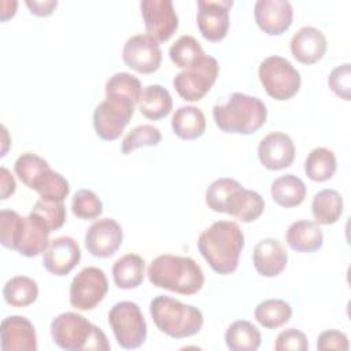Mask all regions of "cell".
<instances>
[{"label":"cell","mask_w":351,"mask_h":351,"mask_svg":"<svg viewBox=\"0 0 351 351\" xmlns=\"http://www.w3.org/2000/svg\"><path fill=\"white\" fill-rule=\"evenodd\" d=\"M254 317L263 328L277 329L289 321L292 307L282 299H266L255 307Z\"/></svg>","instance_id":"d6a6232c"},{"label":"cell","mask_w":351,"mask_h":351,"mask_svg":"<svg viewBox=\"0 0 351 351\" xmlns=\"http://www.w3.org/2000/svg\"><path fill=\"white\" fill-rule=\"evenodd\" d=\"M140 80L129 73H115L106 82V99L93 111L96 134L106 141L117 140L134 114L141 97Z\"/></svg>","instance_id":"6da1fadb"},{"label":"cell","mask_w":351,"mask_h":351,"mask_svg":"<svg viewBox=\"0 0 351 351\" xmlns=\"http://www.w3.org/2000/svg\"><path fill=\"white\" fill-rule=\"evenodd\" d=\"M350 81H351L350 63H344L341 66L335 67L328 77V85L330 90L346 101L350 100Z\"/></svg>","instance_id":"60d3db41"},{"label":"cell","mask_w":351,"mask_h":351,"mask_svg":"<svg viewBox=\"0 0 351 351\" xmlns=\"http://www.w3.org/2000/svg\"><path fill=\"white\" fill-rule=\"evenodd\" d=\"M162 133L154 125H138L133 128L122 140L121 151L123 155H129L141 147H155L160 143Z\"/></svg>","instance_id":"d590c367"},{"label":"cell","mask_w":351,"mask_h":351,"mask_svg":"<svg viewBox=\"0 0 351 351\" xmlns=\"http://www.w3.org/2000/svg\"><path fill=\"white\" fill-rule=\"evenodd\" d=\"M71 211L77 218L95 219L103 213V203L90 189H80L71 199Z\"/></svg>","instance_id":"74e56055"},{"label":"cell","mask_w":351,"mask_h":351,"mask_svg":"<svg viewBox=\"0 0 351 351\" xmlns=\"http://www.w3.org/2000/svg\"><path fill=\"white\" fill-rule=\"evenodd\" d=\"M145 262L137 254H126L112 265V278L121 289H134L144 280Z\"/></svg>","instance_id":"484cf974"},{"label":"cell","mask_w":351,"mask_h":351,"mask_svg":"<svg viewBox=\"0 0 351 351\" xmlns=\"http://www.w3.org/2000/svg\"><path fill=\"white\" fill-rule=\"evenodd\" d=\"M25 4L30 10L33 15L37 16H48L53 12V10L58 5L56 0H26Z\"/></svg>","instance_id":"ee69618b"},{"label":"cell","mask_w":351,"mask_h":351,"mask_svg":"<svg viewBox=\"0 0 351 351\" xmlns=\"http://www.w3.org/2000/svg\"><path fill=\"white\" fill-rule=\"evenodd\" d=\"M30 189H34L43 200L63 202L70 192V185L60 173L47 167L36 177Z\"/></svg>","instance_id":"f546056e"},{"label":"cell","mask_w":351,"mask_h":351,"mask_svg":"<svg viewBox=\"0 0 351 351\" xmlns=\"http://www.w3.org/2000/svg\"><path fill=\"white\" fill-rule=\"evenodd\" d=\"M270 193L274 203L281 207L291 208L303 203L307 189L304 182L299 177L289 173L277 177L271 182Z\"/></svg>","instance_id":"4316f807"},{"label":"cell","mask_w":351,"mask_h":351,"mask_svg":"<svg viewBox=\"0 0 351 351\" xmlns=\"http://www.w3.org/2000/svg\"><path fill=\"white\" fill-rule=\"evenodd\" d=\"M123 230L114 218L96 219L85 232V248L96 258H110L121 247Z\"/></svg>","instance_id":"5bb4252c"},{"label":"cell","mask_w":351,"mask_h":351,"mask_svg":"<svg viewBox=\"0 0 351 351\" xmlns=\"http://www.w3.org/2000/svg\"><path fill=\"white\" fill-rule=\"evenodd\" d=\"M295 144L282 132L266 134L258 145V159L269 170H282L289 167L295 159Z\"/></svg>","instance_id":"e0dca14e"},{"label":"cell","mask_w":351,"mask_h":351,"mask_svg":"<svg viewBox=\"0 0 351 351\" xmlns=\"http://www.w3.org/2000/svg\"><path fill=\"white\" fill-rule=\"evenodd\" d=\"M152 285L181 295L197 293L204 284V274L195 259L163 254L152 259L147 270Z\"/></svg>","instance_id":"3957f363"},{"label":"cell","mask_w":351,"mask_h":351,"mask_svg":"<svg viewBox=\"0 0 351 351\" xmlns=\"http://www.w3.org/2000/svg\"><path fill=\"white\" fill-rule=\"evenodd\" d=\"M197 248L215 273L230 274L239 266L244 233L233 221H217L199 234Z\"/></svg>","instance_id":"7a4b0ae2"},{"label":"cell","mask_w":351,"mask_h":351,"mask_svg":"<svg viewBox=\"0 0 351 351\" xmlns=\"http://www.w3.org/2000/svg\"><path fill=\"white\" fill-rule=\"evenodd\" d=\"M0 176H1V181H0V185H1V199H7L8 196H11L15 189H16V184H15V180L12 177V174L10 173L8 169H5L4 166L0 167Z\"/></svg>","instance_id":"f6af8a7d"},{"label":"cell","mask_w":351,"mask_h":351,"mask_svg":"<svg viewBox=\"0 0 351 351\" xmlns=\"http://www.w3.org/2000/svg\"><path fill=\"white\" fill-rule=\"evenodd\" d=\"M3 296L12 307H26L37 300L38 285L30 277L15 276L4 284Z\"/></svg>","instance_id":"4dcf8cb0"},{"label":"cell","mask_w":351,"mask_h":351,"mask_svg":"<svg viewBox=\"0 0 351 351\" xmlns=\"http://www.w3.org/2000/svg\"><path fill=\"white\" fill-rule=\"evenodd\" d=\"M336 169V156L333 151L325 147H317L311 149L304 160L306 176L315 182H324L332 178Z\"/></svg>","instance_id":"1f68e13d"},{"label":"cell","mask_w":351,"mask_h":351,"mask_svg":"<svg viewBox=\"0 0 351 351\" xmlns=\"http://www.w3.org/2000/svg\"><path fill=\"white\" fill-rule=\"evenodd\" d=\"M263 210V197L256 191L247 189L243 185H240L230 195L225 207V214H229L237 218L239 221L248 223L258 219L262 215Z\"/></svg>","instance_id":"44dd1931"},{"label":"cell","mask_w":351,"mask_h":351,"mask_svg":"<svg viewBox=\"0 0 351 351\" xmlns=\"http://www.w3.org/2000/svg\"><path fill=\"white\" fill-rule=\"evenodd\" d=\"M317 348L321 351L325 350H340V351H347L350 348L348 337L346 333L335 329L324 330L317 340Z\"/></svg>","instance_id":"7bdbcfd3"},{"label":"cell","mask_w":351,"mask_h":351,"mask_svg":"<svg viewBox=\"0 0 351 351\" xmlns=\"http://www.w3.org/2000/svg\"><path fill=\"white\" fill-rule=\"evenodd\" d=\"M241 184L237 180L229 177H222L213 181L206 191V203L208 208L215 213H225V207L230 195Z\"/></svg>","instance_id":"8d00e7d4"},{"label":"cell","mask_w":351,"mask_h":351,"mask_svg":"<svg viewBox=\"0 0 351 351\" xmlns=\"http://www.w3.org/2000/svg\"><path fill=\"white\" fill-rule=\"evenodd\" d=\"M171 128L176 136L182 140H195L206 132V117L195 106H182L171 117Z\"/></svg>","instance_id":"603a6c76"},{"label":"cell","mask_w":351,"mask_h":351,"mask_svg":"<svg viewBox=\"0 0 351 351\" xmlns=\"http://www.w3.org/2000/svg\"><path fill=\"white\" fill-rule=\"evenodd\" d=\"M47 167H49V163L44 158L33 152L22 154L14 163L15 174L27 188L32 186L36 177Z\"/></svg>","instance_id":"ab89813d"},{"label":"cell","mask_w":351,"mask_h":351,"mask_svg":"<svg viewBox=\"0 0 351 351\" xmlns=\"http://www.w3.org/2000/svg\"><path fill=\"white\" fill-rule=\"evenodd\" d=\"M261 84L266 93L276 100H288L293 97L302 84L299 71L282 56H267L258 69Z\"/></svg>","instance_id":"ba28073f"},{"label":"cell","mask_w":351,"mask_h":351,"mask_svg":"<svg viewBox=\"0 0 351 351\" xmlns=\"http://www.w3.org/2000/svg\"><path fill=\"white\" fill-rule=\"evenodd\" d=\"M308 348L307 336L295 328L278 333L274 344L276 351H306Z\"/></svg>","instance_id":"b9f144b4"},{"label":"cell","mask_w":351,"mask_h":351,"mask_svg":"<svg viewBox=\"0 0 351 351\" xmlns=\"http://www.w3.org/2000/svg\"><path fill=\"white\" fill-rule=\"evenodd\" d=\"M0 347L3 351H37L33 324L22 315H10L1 321Z\"/></svg>","instance_id":"ac0fdd59"},{"label":"cell","mask_w":351,"mask_h":351,"mask_svg":"<svg viewBox=\"0 0 351 351\" xmlns=\"http://www.w3.org/2000/svg\"><path fill=\"white\" fill-rule=\"evenodd\" d=\"M311 213L319 225H332L337 222L343 213V197L335 189H322L317 192L311 202Z\"/></svg>","instance_id":"f1b7e54d"},{"label":"cell","mask_w":351,"mask_h":351,"mask_svg":"<svg viewBox=\"0 0 351 351\" xmlns=\"http://www.w3.org/2000/svg\"><path fill=\"white\" fill-rule=\"evenodd\" d=\"M232 0H199L196 23L202 36L213 43L223 40L229 30Z\"/></svg>","instance_id":"4fadbf2b"},{"label":"cell","mask_w":351,"mask_h":351,"mask_svg":"<svg viewBox=\"0 0 351 351\" xmlns=\"http://www.w3.org/2000/svg\"><path fill=\"white\" fill-rule=\"evenodd\" d=\"M108 324L117 343L125 350L138 348L147 339V322L134 302L115 303L108 311Z\"/></svg>","instance_id":"52a82bcc"},{"label":"cell","mask_w":351,"mask_h":351,"mask_svg":"<svg viewBox=\"0 0 351 351\" xmlns=\"http://www.w3.org/2000/svg\"><path fill=\"white\" fill-rule=\"evenodd\" d=\"M288 262V254L282 244L271 237L258 241L252 252L255 270L263 277H276L284 271Z\"/></svg>","instance_id":"ffe728a7"},{"label":"cell","mask_w":351,"mask_h":351,"mask_svg":"<svg viewBox=\"0 0 351 351\" xmlns=\"http://www.w3.org/2000/svg\"><path fill=\"white\" fill-rule=\"evenodd\" d=\"M203 55H204V51L200 43L189 34H184L178 37L169 49V56L171 62L181 69H186L192 66Z\"/></svg>","instance_id":"e575fe53"},{"label":"cell","mask_w":351,"mask_h":351,"mask_svg":"<svg viewBox=\"0 0 351 351\" xmlns=\"http://www.w3.org/2000/svg\"><path fill=\"white\" fill-rule=\"evenodd\" d=\"M326 47L325 34L313 26L300 27L289 43L293 58L303 64H313L321 60L326 52Z\"/></svg>","instance_id":"d6986e66"},{"label":"cell","mask_w":351,"mask_h":351,"mask_svg":"<svg viewBox=\"0 0 351 351\" xmlns=\"http://www.w3.org/2000/svg\"><path fill=\"white\" fill-rule=\"evenodd\" d=\"M122 59L128 67L141 74L156 71L162 63L159 43L148 34H136L126 40L122 48Z\"/></svg>","instance_id":"7c38bea8"},{"label":"cell","mask_w":351,"mask_h":351,"mask_svg":"<svg viewBox=\"0 0 351 351\" xmlns=\"http://www.w3.org/2000/svg\"><path fill=\"white\" fill-rule=\"evenodd\" d=\"M38 217L49 232L58 230L66 222V207L63 202H49V200H37L30 211Z\"/></svg>","instance_id":"f35d334b"},{"label":"cell","mask_w":351,"mask_h":351,"mask_svg":"<svg viewBox=\"0 0 351 351\" xmlns=\"http://www.w3.org/2000/svg\"><path fill=\"white\" fill-rule=\"evenodd\" d=\"M81 250L78 243L69 236H60L49 241L43 255V266L55 276L69 274L80 262Z\"/></svg>","instance_id":"2e32d148"},{"label":"cell","mask_w":351,"mask_h":351,"mask_svg":"<svg viewBox=\"0 0 351 351\" xmlns=\"http://www.w3.org/2000/svg\"><path fill=\"white\" fill-rule=\"evenodd\" d=\"M26 225V217L14 210L0 211V243L8 250L18 251Z\"/></svg>","instance_id":"836d02e7"},{"label":"cell","mask_w":351,"mask_h":351,"mask_svg":"<svg viewBox=\"0 0 351 351\" xmlns=\"http://www.w3.org/2000/svg\"><path fill=\"white\" fill-rule=\"evenodd\" d=\"M51 336L53 343L66 351L110 350V343L104 332L84 315L74 311L62 313L52 319Z\"/></svg>","instance_id":"5b68a950"},{"label":"cell","mask_w":351,"mask_h":351,"mask_svg":"<svg viewBox=\"0 0 351 351\" xmlns=\"http://www.w3.org/2000/svg\"><path fill=\"white\" fill-rule=\"evenodd\" d=\"M254 16L263 33L280 36L292 25L293 8L288 0H258L254 5Z\"/></svg>","instance_id":"9a60e30c"},{"label":"cell","mask_w":351,"mask_h":351,"mask_svg":"<svg viewBox=\"0 0 351 351\" xmlns=\"http://www.w3.org/2000/svg\"><path fill=\"white\" fill-rule=\"evenodd\" d=\"M285 240L296 252H315L322 247L324 233L317 222L302 219L289 225Z\"/></svg>","instance_id":"7402d4cb"},{"label":"cell","mask_w":351,"mask_h":351,"mask_svg":"<svg viewBox=\"0 0 351 351\" xmlns=\"http://www.w3.org/2000/svg\"><path fill=\"white\" fill-rule=\"evenodd\" d=\"M225 343L232 351H256L262 343V336L259 329L250 321L239 319L228 326Z\"/></svg>","instance_id":"83f0119b"},{"label":"cell","mask_w":351,"mask_h":351,"mask_svg":"<svg viewBox=\"0 0 351 351\" xmlns=\"http://www.w3.org/2000/svg\"><path fill=\"white\" fill-rule=\"evenodd\" d=\"M108 281L106 273L96 267H84L70 284V304L81 311L95 308L107 295Z\"/></svg>","instance_id":"30bf717a"},{"label":"cell","mask_w":351,"mask_h":351,"mask_svg":"<svg viewBox=\"0 0 351 351\" xmlns=\"http://www.w3.org/2000/svg\"><path fill=\"white\" fill-rule=\"evenodd\" d=\"M137 106L143 117L151 121H158L170 114L173 108V99L166 88L159 84H154L143 89Z\"/></svg>","instance_id":"cb8c5ba5"},{"label":"cell","mask_w":351,"mask_h":351,"mask_svg":"<svg viewBox=\"0 0 351 351\" xmlns=\"http://www.w3.org/2000/svg\"><path fill=\"white\" fill-rule=\"evenodd\" d=\"M218 73L219 64L217 59L204 53L173 78V86L184 100L197 101L208 93L217 81Z\"/></svg>","instance_id":"9c48e42d"},{"label":"cell","mask_w":351,"mask_h":351,"mask_svg":"<svg viewBox=\"0 0 351 351\" xmlns=\"http://www.w3.org/2000/svg\"><path fill=\"white\" fill-rule=\"evenodd\" d=\"M140 10L147 34L158 43L167 41L178 29V16L171 0H143Z\"/></svg>","instance_id":"8fae6325"},{"label":"cell","mask_w":351,"mask_h":351,"mask_svg":"<svg viewBox=\"0 0 351 351\" xmlns=\"http://www.w3.org/2000/svg\"><path fill=\"white\" fill-rule=\"evenodd\" d=\"M213 118L225 133L251 134L265 125L267 108L261 99L234 92L225 104L213 107Z\"/></svg>","instance_id":"277c9868"},{"label":"cell","mask_w":351,"mask_h":351,"mask_svg":"<svg viewBox=\"0 0 351 351\" xmlns=\"http://www.w3.org/2000/svg\"><path fill=\"white\" fill-rule=\"evenodd\" d=\"M49 229L45 226V223L36 217L34 214H29L26 217V225L25 232L21 240V244L18 247V252L23 256L33 258L40 254H44L49 244Z\"/></svg>","instance_id":"d4e9b609"},{"label":"cell","mask_w":351,"mask_h":351,"mask_svg":"<svg viewBox=\"0 0 351 351\" xmlns=\"http://www.w3.org/2000/svg\"><path fill=\"white\" fill-rule=\"evenodd\" d=\"M149 314L156 328L173 339L193 336L203 326V314L197 307L166 295L151 300Z\"/></svg>","instance_id":"8992f818"}]
</instances>
